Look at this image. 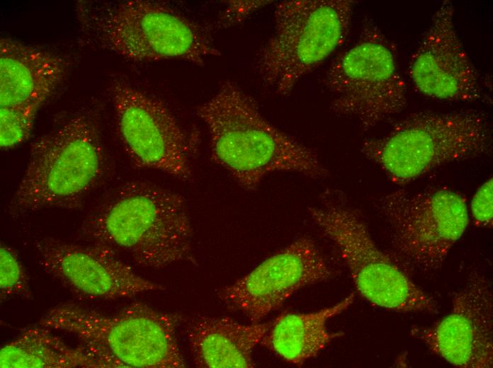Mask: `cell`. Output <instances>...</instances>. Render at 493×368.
Masks as SVG:
<instances>
[{
	"label": "cell",
	"mask_w": 493,
	"mask_h": 368,
	"mask_svg": "<svg viewBox=\"0 0 493 368\" xmlns=\"http://www.w3.org/2000/svg\"><path fill=\"white\" fill-rule=\"evenodd\" d=\"M196 114L207 129L212 161L247 190L271 173L316 179L328 173L314 149L269 122L254 98L232 81H223Z\"/></svg>",
	"instance_id": "6da1fadb"
},
{
	"label": "cell",
	"mask_w": 493,
	"mask_h": 368,
	"mask_svg": "<svg viewBox=\"0 0 493 368\" xmlns=\"http://www.w3.org/2000/svg\"><path fill=\"white\" fill-rule=\"evenodd\" d=\"M81 230L94 243L121 250L144 268L194 261L184 198L147 181L118 186L92 209Z\"/></svg>",
	"instance_id": "7a4b0ae2"
},
{
	"label": "cell",
	"mask_w": 493,
	"mask_h": 368,
	"mask_svg": "<svg viewBox=\"0 0 493 368\" xmlns=\"http://www.w3.org/2000/svg\"><path fill=\"white\" fill-rule=\"evenodd\" d=\"M106 167L98 115L81 109L33 142L8 212L17 217L45 208L77 209Z\"/></svg>",
	"instance_id": "3957f363"
},
{
	"label": "cell",
	"mask_w": 493,
	"mask_h": 368,
	"mask_svg": "<svg viewBox=\"0 0 493 368\" xmlns=\"http://www.w3.org/2000/svg\"><path fill=\"white\" fill-rule=\"evenodd\" d=\"M490 140L488 121L480 112L421 111L365 140L361 151L392 183L404 185L443 165L484 154Z\"/></svg>",
	"instance_id": "277c9868"
},
{
	"label": "cell",
	"mask_w": 493,
	"mask_h": 368,
	"mask_svg": "<svg viewBox=\"0 0 493 368\" xmlns=\"http://www.w3.org/2000/svg\"><path fill=\"white\" fill-rule=\"evenodd\" d=\"M84 29L103 47L135 62L178 59L203 66L220 51L197 23L169 6L147 0L77 8Z\"/></svg>",
	"instance_id": "5b68a950"
},
{
	"label": "cell",
	"mask_w": 493,
	"mask_h": 368,
	"mask_svg": "<svg viewBox=\"0 0 493 368\" xmlns=\"http://www.w3.org/2000/svg\"><path fill=\"white\" fill-rule=\"evenodd\" d=\"M179 318L142 302L113 315L67 303L50 309L38 325L74 335L118 367L183 368L186 364L176 336Z\"/></svg>",
	"instance_id": "8992f818"
},
{
	"label": "cell",
	"mask_w": 493,
	"mask_h": 368,
	"mask_svg": "<svg viewBox=\"0 0 493 368\" xmlns=\"http://www.w3.org/2000/svg\"><path fill=\"white\" fill-rule=\"evenodd\" d=\"M311 219L336 248L359 294L371 304L400 313H435V299L419 288L373 239L362 216L339 189L324 191Z\"/></svg>",
	"instance_id": "52a82bcc"
},
{
	"label": "cell",
	"mask_w": 493,
	"mask_h": 368,
	"mask_svg": "<svg viewBox=\"0 0 493 368\" xmlns=\"http://www.w3.org/2000/svg\"><path fill=\"white\" fill-rule=\"evenodd\" d=\"M351 0H290L276 5L274 28L256 56L263 84L287 96L345 41Z\"/></svg>",
	"instance_id": "ba28073f"
},
{
	"label": "cell",
	"mask_w": 493,
	"mask_h": 368,
	"mask_svg": "<svg viewBox=\"0 0 493 368\" xmlns=\"http://www.w3.org/2000/svg\"><path fill=\"white\" fill-rule=\"evenodd\" d=\"M324 85L333 95L332 111L356 120L363 132L400 113L407 103L395 48L369 18L354 43L332 62Z\"/></svg>",
	"instance_id": "9c48e42d"
},
{
	"label": "cell",
	"mask_w": 493,
	"mask_h": 368,
	"mask_svg": "<svg viewBox=\"0 0 493 368\" xmlns=\"http://www.w3.org/2000/svg\"><path fill=\"white\" fill-rule=\"evenodd\" d=\"M376 207L386 224L392 257L405 270H438L469 224L465 197L447 188L381 195Z\"/></svg>",
	"instance_id": "30bf717a"
},
{
	"label": "cell",
	"mask_w": 493,
	"mask_h": 368,
	"mask_svg": "<svg viewBox=\"0 0 493 368\" xmlns=\"http://www.w3.org/2000/svg\"><path fill=\"white\" fill-rule=\"evenodd\" d=\"M110 90L118 135L130 161L191 182V143L166 105L124 81L113 82Z\"/></svg>",
	"instance_id": "8fae6325"
},
{
	"label": "cell",
	"mask_w": 493,
	"mask_h": 368,
	"mask_svg": "<svg viewBox=\"0 0 493 368\" xmlns=\"http://www.w3.org/2000/svg\"><path fill=\"white\" fill-rule=\"evenodd\" d=\"M34 249L42 270L82 299H115L165 289L137 275L113 248L103 245L44 237L35 241Z\"/></svg>",
	"instance_id": "7c38bea8"
},
{
	"label": "cell",
	"mask_w": 493,
	"mask_h": 368,
	"mask_svg": "<svg viewBox=\"0 0 493 368\" xmlns=\"http://www.w3.org/2000/svg\"><path fill=\"white\" fill-rule=\"evenodd\" d=\"M332 275L315 243L302 237L220 289L217 295L230 309L241 312L250 323H259L295 292Z\"/></svg>",
	"instance_id": "4fadbf2b"
},
{
	"label": "cell",
	"mask_w": 493,
	"mask_h": 368,
	"mask_svg": "<svg viewBox=\"0 0 493 368\" xmlns=\"http://www.w3.org/2000/svg\"><path fill=\"white\" fill-rule=\"evenodd\" d=\"M492 297L490 281L472 272L454 292L450 312L432 326H413L410 335L455 367H492Z\"/></svg>",
	"instance_id": "5bb4252c"
},
{
	"label": "cell",
	"mask_w": 493,
	"mask_h": 368,
	"mask_svg": "<svg viewBox=\"0 0 493 368\" xmlns=\"http://www.w3.org/2000/svg\"><path fill=\"white\" fill-rule=\"evenodd\" d=\"M408 75L414 88L428 97L473 102L482 98L478 74L457 34L454 7L445 0L410 57Z\"/></svg>",
	"instance_id": "9a60e30c"
},
{
	"label": "cell",
	"mask_w": 493,
	"mask_h": 368,
	"mask_svg": "<svg viewBox=\"0 0 493 368\" xmlns=\"http://www.w3.org/2000/svg\"><path fill=\"white\" fill-rule=\"evenodd\" d=\"M69 63L10 38L0 39V107L41 106L63 82Z\"/></svg>",
	"instance_id": "2e32d148"
},
{
	"label": "cell",
	"mask_w": 493,
	"mask_h": 368,
	"mask_svg": "<svg viewBox=\"0 0 493 368\" xmlns=\"http://www.w3.org/2000/svg\"><path fill=\"white\" fill-rule=\"evenodd\" d=\"M270 324H244L230 317L191 318L186 333L194 364L199 368L255 367L253 350Z\"/></svg>",
	"instance_id": "e0dca14e"
},
{
	"label": "cell",
	"mask_w": 493,
	"mask_h": 368,
	"mask_svg": "<svg viewBox=\"0 0 493 368\" xmlns=\"http://www.w3.org/2000/svg\"><path fill=\"white\" fill-rule=\"evenodd\" d=\"M351 293L336 304L309 313H283L271 321L260 345L285 362L302 365L317 356L341 331L329 332L327 322L346 310L353 302Z\"/></svg>",
	"instance_id": "ac0fdd59"
},
{
	"label": "cell",
	"mask_w": 493,
	"mask_h": 368,
	"mask_svg": "<svg viewBox=\"0 0 493 368\" xmlns=\"http://www.w3.org/2000/svg\"><path fill=\"white\" fill-rule=\"evenodd\" d=\"M40 325L28 328L0 350L1 368H116L101 352L74 347Z\"/></svg>",
	"instance_id": "d6986e66"
},
{
	"label": "cell",
	"mask_w": 493,
	"mask_h": 368,
	"mask_svg": "<svg viewBox=\"0 0 493 368\" xmlns=\"http://www.w3.org/2000/svg\"><path fill=\"white\" fill-rule=\"evenodd\" d=\"M40 107L37 105L0 107L1 149L14 147L29 137Z\"/></svg>",
	"instance_id": "ffe728a7"
},
{
	"label": "cell",
	"mask_w": 493,
	"mask_h": 368,
	"mask_svg": "<svg viewBox=\"0 0 493 368\" xmlns=\"http://www.w3.org/2000/svg\"><path fill=\"white\" fill-rule=\"evenodd\" d=\"M0 297L1 300L13 297L32 298L25 268L16 251L4 243L0 248Z\"/></svg>",
	"instance_id": "44dd1931"
},
{
	"label": "cell",
	"mask_w": 493,
	"mask_h": 368,
	"mask_svg": "<svg viewBox=\"0 0 493 368\" xmlns=\"http://www.w3.org/2000/svg\"><path fill=\"white\" fill-rule=\"evenodd\" d=\"M492 178L484 182L474 194L470 202V211L476 226L492 227L493 222Z\"/></svg>",
	"instance_id": "7402d4cb"
},
{
	"label": "cell",
	"mask_w": 493,
	"mask_h": 368,
	"mask_svg": "<svg viewBox=\"0 0 493 368\" xmlns=\"http://www.w3.org/2000/svg\"><path fill=\"white\" fill-rule=\"evenodd\" d=\"M225 7L217 21L220 28L239 24L256 11L271 4L272 1H225Z\"/></svg>",
	"instance_id": "603a6c76"
}]
</instances>
